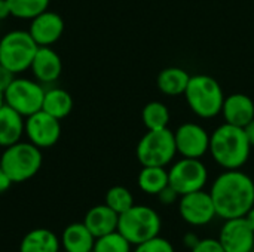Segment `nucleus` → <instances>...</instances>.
Listing matches in <instances>:
<instances>
[{
  "label": "nucleus",
  "mask_w": 254,
  "mask_h": 252,
  "mask_svg": "<svg viewBox=\"0 0 254 252\" xmlns=\"http://www.w3.org/2000/svg\"><path fill=\"white\" fill-rule=\"evenodd\" d=\"M217 217L223 220L246 217L254 206V181L240 169H225L211 189Z\"/></svg>",
  "instance_id": "obj_1"
},
{
  "label": "nucleus",
  "mask_w": 254,
  "mask_h": 252,
  "mask_svg": "<svg viewBox=\"0 0 254 252\" xmlns=\"http://www.w3.org/2000/svg\"><path fill=\"white\" fill-rule=\"evenodd\" d=\"M210 154L214 162L225 169L243 168L252 151V144L244 132V128L223 123L210 135Z\"/></svg>",
  "instance_id": "obj_2"
},
{
  "label": "nucleus",
  "mask_w": 254,
  "mask_h": 252,
  "mask_svg": "<svg viewBox=\"0 0 254 252\" xmlns=\"http://www.w3.org/2000/svg\"><path fill=\"white\" fill-rule=\"evenodd\" d=\"M190 110L204 119H211L222 113L225 94L219 82L208 74L190 76L189 85L183 94Z\"/></svg>",
  "instance_id": "obj_3"
},
{
  "label": "nucleus",
  "mask_w": 254,
  "mask_h": 252,
  "mask_svg": "<svg viewBox=\"0 0 254 252\" xmlns=\"http://www.w3.org/2000/svg\"><path fill=\"white\" fill-rule=\"evenodd\" d=\"M162 221L159 214L146 205H134L119 215L118 232L131 244L140 245L161 233Z\"/></svg>",
  "instance_id": "obj_4"
},
{
  "label": "nucleus",
  "mask_w": 254,
  "mask_h": 252,
  "mask_svg": "<svg viewBox=\"0 0 254 252\" xmlns=\"http://www.w3.org/2000/svg\"><path fill=\"white\" fill-rule=\"evenodd\" d=\"M42 151L33 143L18 141L9 147L0 157V166L12 183H24L33 178L42 166Z\"/></svg>",
  "instance_id": "obj_5"
},
{
  "label": "nucleus",
  "mask_w": 254,
  "mask_h": 252,
  "mask_svg": "<svg viewBox=\"0 0 254 252\" xmlns=\"http://www.w3.org/2000/svg\"><path fill=\"white\" fill-rule=\"evenodd\" d=\"M39 45L24 30H13L0 39V64L18 74L31 67Z\"/></svg>",
  "instance_id": "obj_6"
},
{
  "label": "nucleus",
  "mask_w": 254,
  "mask_h": 252,
  "mask_svg": "<svg viewBox=\"0 0 254 252\" xmlns=\"http://www.w3.org/2000/svg\"><path fill=\"white\" fill-rule=\"evenodd\" d=\"M177 153L174 132L168 128L147 131L138 141L135 156L143 166H167Z\"/></svg>",
  "instance_id": "obj_7"
},
{
  "label": "nucleus",
  "mask_w": 254,
  "mask_h": 252,
  "mask_svg": "<svg viewBox=\"0 0 254 252\" xmlns=\"http://www.w3.org/2000/svg\"><path fill=\"white\" fill-rule=\"evenodd\" d=\"M4 104L18 111L21 116L28 117L42 110L45 89L37 80L31 79H13L4 89Z\"/></svg>",
  "instance_id": "obj_8"
},
{
  "label": "nucleus",
  "mask_w": 254,
  "mask_h": 252,
  "mask_svg": "<svg viewBox=\"0 0 254 252\" xmlns=\"http://www.w3.org/2000/svg\"><path fill=\"white\" fill-rule=\"evenodd\" d=\"M208 180V171L201 159L183 157L168 171V184L180 195L204 190Z\"/></svg>",
  "instance_id": "obj_9"
},
{
  "label": "nucleus",
  "mask_w": 254,
  "mask_h": 252,
  "mask_svg": "<svg viewBox=\"0 0 254 252\" xmlns=\"http://www.w3.org/2000/svg\"><path fill=\"white\" fill-rule=\"evenodd\" d=\"M180 217L193 227H202L210 224L216 217V206L210 192L198 190L180 196L179 199Z\"/></svg>",
  "instance_id": "obj_10"
},
{
  "label": "nucleus",
  "mask_w": 254,
  "mask_h": 252,
  "mask_svg": "<svg viewBox=\"0 0 254 252\" xmlns=\"http://www.w3.org/2000/svg\"><path fill=\"white\" fill-rule=\"evenodd\" d=\"M25 135L30 143L39 149H49L55 146L61 137V123L46 111L40 110L25 117Z\"/></svg>",
  "instance_id": "obj_11"
},
{
  "label": "nucleus",
  "mask_w": 254,
  "mask_h": 252,
  "mask_svg": "<svg viewBox=\"0 0 254 252\" xmlns=\"http://www.w3.org/2000/svg\"><path fill=\"white\" fill-rule=\"evenodd\" d=\"M177 153L183 157L201 159L210 149V135L198 123H183L174 132Z\"/></svg>",
  "instance_id": "obj_12"
},
{
  "label": "nucleus",
  "mask_w": 254,
  "mask_h": 252,
  "mask_svg": "<svg viewBox=\"0 0 254 252\" xmlns=\"http://www.w3.org/2000/svg\"><path fill=\"white\" fill-rule=\"evenodd\" d=\"M219 241L226 252H253L254 230L246 217L225 220L219 233Z\"/></svg>",
  "instance_id": "obj_13"
},
{
  "label": "nucleus",
  "mask_w": 254,
  "mask_h": 252,
  "mask_svg": "<svg viewBox=\"0 0 254 252\" xmlns=\"http://www.w3.org/2000/svg\"><path fill=\"white\" fill-rule=\"evenodd\" d=\"M28 33L39 46H52L64 33V21L57 12L45 10L30 19Z\"/></svg>",
  "instance_id": "obj_14"
},
{
  "label": "nucleus",
  "mask_w": 254,
  "mask_h": 252,
  "mask_svg": "<svg viewBox=\"0 0 254 252\" xmlns=\"http://www.w3.org/2000/svg\"><path fill=\"white\" fill-rule=\"evenodd\" d=\"M30 70L39 83H54L60 79L63 71L61 56L51 46H39Z\"/></svg>",
  "instance_id": "obj_15"
},
{
  "label": "nucleus",
  "mask_w": 254,
  "mask_h": 252,
  "mask_svg": "<svg viewBox=\"0 0 254 252\" xmlns=\"http://www.w3.org/2000/svg\"><path fill=\"white\" fill-rule=\"evenodd\" d=\"M222 114L226 123L244 128L254 119V101L246 94H232L225 97Z\"/></svg>",
  "instance_id": "obj_16"
},
{
  "label": "nucleus",
  "mask_w": 254,
  "mask_h": 252,
  "mask_svg": "<svg viewBox=\"0 0 254 252\" xmlns=\"http://www.w3.org/2000/svg\"><path fill=\"white\" fill-rule=\"evenodd\" d=\"M118 221H119V214H116L112 208H109L104 203V205H97L91 208L85 215L83 224L97 239V238L116 232Z\"/></svg>",
  "instance_id": "obj_17"
},
{
  "label": "nucleus",
  "mask_w": 254,
  "mask_h": 252,
  "mask_svg": "<svg viewBox=\"0 0 254 252\" xmlns=\"http://www.w3.org/2000/svg\"><path fill=\"white\" fill-rule=\"evenodd\" d=\"M25 126L24 116L3 104L0 107V147H9L21 141Z\"/></svg>",
  "instance_id": "obj_18"
},
{
  "label": "nucleus",
  "mask_w": 254,
  "mask_h": 252,
  "mask_svg": "<svg viewBox=\"0 0 254 252\" xmlns=\"http://www.w3.org/2000/svg\"><path fill=\"white\" fill-rule=\"evenodd\" d=\"M95 238L83 223L70 224L63 233V247L67 252H91Z\"/></svg>",
  "instance_id": "obj_19"
},
{
  "label": "nucleus",
  "mask_w": 254,
  "mask_h": 252,
  "mask_svg": "<svg viewBox=\"0 0 254 252\" xmlns=\"http://www.w3.org/2000/svg\"><path fill=\"white\" fill-rule=\"evenodd\" d=\"M42 110L58 120L65 119L73 110V98L65 89L51 88L45 91Z\"/></svg>",
  "instance_id": "obj_20"
},
{
  "label": "nucleus",
  "mask_w": 254,
  "mask_h": 252,
  "mask_svg": "<svg viewBox=\"0 0 254 252\" xmlns=\"http://www.w3.org/2000/svg\"><path fill=\"white\" fill-rule=\"evenodd\" d=\"M190 80V74L180 67H168L158 76V88L162 94L170 97L183 95Z\"/></svg>",
  "instance_id": "obj_21"
},
{
  "label": "nucleus",
  "mask_w": 254,
  "mask_h": 252,
  "mask_svg": "<svg viewBox=\"0 0 254 252\" xmlns=\"http://www.w3.org/2000/svg\"><path fill=\"white\" fill-rule=\"evenodd\" d=\"M19 252H60V242L51 230L34 229L24 236Z\"/></svg>",
  "instance_id": "obj_22"
},
{
  "label": "nucleus",
  "mask_w": 254,
  "mask_h": 252,
  "mask_svg": "<svg viewBox=\"0 0 254 252\" xmlns=\"http://www.w3.org/2000/svg\"><path fill=\"white\" fill-rule=\"evenodd\" d=\"M137 183L146 195L158 196L168 186V171L164 166H143Z\"/></svg>",
  "instance_id": "obj_23"
},
{
  "label": "nucleus",
  "mask_w": 254,
  "mask_h": 252,
  "mask_svg": "<svg viewBox=\"0 0 254 252\" xmlns=\"http://www.w3.org/2000/svg\"><path fill=\"white\" fill-rule=\"evenodd\" d=\"M170 110L164 102L152 101L144 105L141 111V120L147 131H156V129H165L170 123Z\"/></svg>",
  "instance_id": "obj_24"
},
{
  "label": "nucleus",
  "mask_w": 254,
  "mask_h": 252,
  "mask_svg": "<svg viewBox=\"0 0 254 252\" xmlns=\"http://www.w3.org/2000/svg\"><path fill=\"white\" fill-rule=\"evenodd\" d=\"M51 0H7L10 15L19 19H33L48 10Z\"/></svg>",
  "instance_id": "obj_25"
},
{
  "label": "nucleus",
  "mask_w": 254,
  "mask_h": 252,
  "mask_svg": "<svg viewBox=\"0 0 254 252\" xmlns=\"http://www.w3.org/2000/svg\"><path fill=\"white\" fill-rule=\"evenodd\" d=\"M106 205L112 208L116 214H124L131 206H134V196L132 193L124 186H115L107 190L106 193Z\"/></svg>",
  "instance_id": "obj_26"
},
{
  "label": "nucleus",
  "mask_w": 254,
  "mask_h": 252,
  "mask_svg": "<svg viewBox=\"0 0 254 252\" xmlns=\"http://www.w3.org/2000/svg\"><path fill=\"white\" fill-rule=\"evenodd\" d=\"M94 252H131V244L116 230L106 236L97 238Z\"/></svg>",
  "instance_id": "obj_27"
},
{
  "label": "nucleus",
  "mask_w": 254,
  "mask_h": 252,
  "mask_svg": "<svg viewBox=\"0 0 254 252\" xmlns=\"http://www.w3.org/2000/svg\"><path fill=\"white\" fill-rule=\"evenodd\" d=\"M134 252H176L174 247L171 245V242L165 238H161L159 235L140 244L135 245V251Z\"/></svg>",
  "instance_id": "obj_28"
},
{
  "label": "nucleus",
  "mask_w": 254,
  "mask_h": 252,
  "mask_svg": "<svg viewBox=\"0 0 254 252\" xmlns=\"http://www.w3.org/2000/svg\"><path fill=\"white\" fill-rule=\"evenodd\" d=\"M190 252H226L222 247L219 239L207 238V239H199V242L190 250Z\"/></svg>",
  "instance_id": "obj_29"
},
{
  "label": "nucleus",
  "mask_w": 254,
  "mask_h": 252,
  "mask_svg": "<svg viewBox=\"0 0 254 252\" xmlns=\"http://www.w3.org/2000/svg\"><path fill=\"white\" fill-rule=\"evenodd\" d=\"M158 199H159V202L164 203V205H171V203H174V202H177V201L180 199V195L168 184V186L158 195Z\"/></svg>",
  "instance_id": "obj_30"
},
{
  "label": "nucleus",
  "mask_w": 254,
  "mask_h": 252,
  "mask_svg": "<svg viewBox=\"0 0 254 252\" xmlns=\"http://www.w3.org/2000/svg\"><path fill=\"white\" fill-rule=\"evenodd\" d=\"M15 79V73H12L9 68H6L4 65L0 64V89L4 92V89L12 83V80Z\"/></svg>",
  "instance_id": "obj_31"
},
{
  "label": "nucleus",
  "mask_w": 254,
  "mask_h": 252,
  "mask_svg": "<svg viewBox=\"0 0 254 252\" xmlns=\"http://www.w3.org/2000/svg\"><path fill=\"white\" fill-rule=\"evenodd\" d=\"M10 184H12L10 178L7 177V174H6V172L3 171V168L0 166V193L6 192V190L10 187Z\"/></svg>",
  "instance_id": "obj_32"
},
{
  "label": "nucleus",
  "mask_w": 254,
  "mask_h": 252,
  "mask_svg": "<svg viewBox=\"0 0 254 252\" xmlns=\"http://www.w3.org/2000/svg\"><path fill=\"white\" fill-rule=\"evenodd\" d=\"M183 242H185V245H186L189 250H192V248L199 242V238H198L196 235H193V233H188V235L183 238Z\"/></svg>",
  "instance_id": "obj_33"
},
{
  "label": "nucleus",
  "mask_w": 254,
  "mask_h": 252,
  "mask_svg": "<svg viewBox=\"0 0 254 252\" xmlns=\"http://www.w3.org/2000/svg\"><path fill=\"white\" fill-rule=\"evenodd\" d=\"M244 132L249 138V143L252 144V147H254V119L244 126Z\"/></svg>",
  "instance_id": "obj_34"
},
{
  "label": "nucleus",
  "mask_w": 254,
  "mask_h": 252,
  "mask_svg": "<svg viewBox=\"0 0 254 252\" xmlns=\"http://www.w3.org/2000/svg\"><path fill=\"white\" fill-rule=\"evenodd\" d=\"M7 16H10V9L7 4V0H0V21L6 19Z\"/></svg>",
  "instance_id": "obj_35"
},
{
  "label": "nucleus",
  "mask_w": 254,
  "mask_h": 252,
  "mask_svg": "<svg viewBox=\"0 0 254 252\" xmlns=\"http://www.w3.org/2000/svg\"><path fill=\"white\" fill-rule=\"evenodd\" d=\"M246 220H247V223L250 224V227L254 230V206L246 214Z\"/></svg>",
  "instance_id": "obj_36"
},
{
  "label": "nucleus",
  "mask_w": 254,
  "mask_h": 252,
  "mask_svg": "<svg viewBox=\"0 0 254 252\" xmlns=\"http://www.w3.org/2000/svg\"><path fill=\"white\" fill-rule=\"evenodd\" d=\"M4 104V95H3V91L0 89V107Z\"/></svg>",
  "instance_id": "obj_37"
},
{
  "label": "nucleus",
  "mask_w": 254,
  "mask_h": 252,
  "mask_svg": "<svg viewBox=\"0 0 254 252\" xmlns=\"http://www.w3.org/2000/svg\"><path fill=\"white\" fill-rule=\"evenodd\" d=\"M91 252H94V251H91Z\"/></svg>",
  "instance_id": "obj_38"
},
{
  "label": "nucleus",
  "mask_w": 254,
  "mask_h": 252,
  "mask_svg": "<svg viewBox=\"0 0 254 252\" xmlns=\"http://www.w3.org/2000/svg\"><path fill=\"white\" fill-rule=\"evenodd\" d=\"M64 252H67V251H64Z\"/></svg>",
  "instance_id": "obj_39"
}]
</instances>
